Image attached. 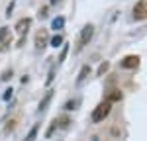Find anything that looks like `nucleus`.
Wrapping results in <instances>:
<instances>
[{"label": "nucleus", "instance_id": "f3484780", "mask_svg": "<svg viewBox=\"0 0 147 141\" xmlns=\"http://www.w3.org/2000/svg\"><path fill=\"white\" fill-rule=\"evenodd\" d=\"M65 108L67 110H77L79 108V100H69L67 104H65Z\"/></svg>", "mask_w": 147, "mask_h": 141}, {"label": "nucleus", "instance_id": "6e6552de", "mask_svg": "<svg viewBox=\"0 0 147 141\" xmlns=\"http://www.w3.org/2000/svg\"><path fill=\"white\" fill-rule=\"evenodd\" d=\"M51 98H53V90H49V92L45 94V98L41 100V104H39V112H43L47 106H49V102H51Z\"/></svg>", "mask_w": 147, "mask_h": 141}, {"label": "nucleus", "instance_id": "f03ea898", "mask_svg": "<svg viewBox=\"0 0 147 141\" xmlns=\"http://www.w3.org/2000/svg\"><path fill=\"white\" fill-rule=\"evenodd\" d=\"M92 35H94V26L92 23H86L84 28H82V32H80V37H79V49L86 45V43H90Z\"/></svg>", "mask_w": 147, "mask_h": 141}, {"label": "nucleus", "instance_id": "39448f33", "mask_svg": "<svg viewBox=\"0 0 147 141\" xmlns=\"http://www.w3.org/2000/svg\"><path fill=\"white\" fill-rule=\"evenodd\" d=\"M30 26H32V20H30V18H22L20 22L16 23V32L24 37V35H26V32L30 30Z\"/></svg>", "mask_w": 147, "mask_h": 141}, {"label": "nucleus", "instance_id": "20e7f679", "mask_svg": "<svg viewBox=\"0 0 147 141\" xmlns=\"http://www.w3.org/2000/svg\"><path fill=\"white\" fill-rule=\"evenodd\" d=\"M145 6H147L145 0H139L136 6H134V18H136V20H145V16H147Z\"/></svg>", "mask_w": 147, "mask_h": 141}, {"label": "nucleus", "instance_id": "b1692460", "mask_svg": "<svg viewBox=\"0 0 147 141\" xmlns=\"http://www.w3.org/2000/svg\"><path fill=\"white\" fill-rule=\"evenodd\" d=\"M59 2H63V0H51V4H53V6H57Z\"/></svg>", "mask_w": 147, "mask_h": 141}, {"label": "nucleus", "instance_id": "0eeeda50", "mask_svg": "<svg viewBox=\"0 0 147 141\" xmlns=\"http://www.w3.org/2000/svg\"><path fill=\"white\" fill-rule=\"evenodd\" d=\"M90 67H88V65H82V69H80V73H79V77H77V86H80V84H82V82L86 81V79H88V75H90Z\"/></svg>", "mask_w": 147, "mask_h": 141}, {"label": "nucleus", "instance_id": "423d86ee", "mask_svg": "<svg viewBox=\"0 0 147 141\" xmlns=\"http://www.w3.org/2000/svg\"><path fill=\"white\" fill-rule=\"evenodd\" d=\"M122 67H124V69H136V67H139V57H137V55L125 57L124 61H122Z\"/></svg>", "mask_w": 147, "mask_h": 141}, {"label": "nucleus", "instance_id": "412c9836", "mask_svg": "<svg viewBox=\"0 0 147 141\" xmlns=\"http://www.w3.org/2000/svg\"><path fill=\"white\" fill-rule=\"evenodd\" d=\"M47 14H49V8H47V6H43V8H41V12H39V18H45Z\"/></svg>", "mask_w": 147, "mask_h": 141}, {"label": "nucleus", "instance_id": "2eb2a0df", "mask_svg": "<svg viewBox=\"0 0 147 141\" xmlns=\"http://www.w3.org/2000/svg\"><path fill=\"white\" fill-rule=\"evenodd\" d=\"M57 128H61V129L69 128V116H61V120L57 122Z\"/></svg>", "mask_w": 147, "mask_h": 141}, {"label": "nucleus", "instance_id": "5701e85b", "mask_svg": "<svg viewBox=\"0 0 147 141\" xmlns=\"http://www.w3.org/2000/svg\"><path fill=\"white\" fill-rule=\"evenodd\" d=\"M14 126H16V122H10V124L6 126V129H4V131H6V133H10V129L14 128Z\"/></svg>", "mask_w": 147, "mask_h": 141}, {"label": "nucleus", "instance_id": "1a4fd4ad", "mask_svg": "<svg viewBox=\"0 0 147 141\" xmlns=\"http://www.w3.org/2000/svg\"><path fill=\"white\" fill-rule=\"evenodd\" d=\"M63 26H65V18L63 16H57L55 20H53V23H51L53 30H63Z\"/></svg>", "mask_w": 147, "mask_h": 141}, {"label": "nucleus", "instance_id": "9b49d317", "mask_svg": "<svg viewBox=\"0 0 147 141\" xmlns=\"http://www.w3.org/2000/svg\"><path fill=\"white\" fill-rule=\"evenodd\" d=\"M106 70H110V63H108V61H104L100 67H98L96 75H98V77H104V75H106Z\"/></svg>", "mask_w": 147, "mask_h": 141}, {"label": "nucleus", "instance_id": "4be33fe9", "mask_svg": "<svg viewBox=\"0 0 147 141\" xmlns=\"http://www.w3.org/2000/svg\"><path fill=\"white\" fill-rule=\"evenodd\" d=\"M12 79V70H6L4 75H2V81H10Z\"/></svg>", "mask_w": 147, "mask_h": 141}, {"label": "nucleus", "instance_id": "aec40b11", "mask_svg": "<svg viewBox=\"0 0 147 141\" xmlns=\"http://www.w3.org/2000/svg\"><path fill=\"white\" fill-rule=\"evenodd\" d=\"M12 92H14V90H12V88H8L6 92L2 94V98H4V100H10V98H12Z\"/></svg>", "mask_w": 147, "mask_h": 141}, {"label": "nucleus", "instance_id": "4468645a", "mask_svg": "<svg viewBox=\"0 0 147 141\" xmlns=\"http://www.w3.org/2000/svg\"><path fill=\"white\" fill-rule=\"evenodd\" d=\"M37 131H39V124H35L34 128H32V131H30V135L26 137V141H34L35 135H37Z\"/></svg>", "mask_w": 147, "mask_h": 141}, {"label": "nucleus", "instance_id": "f8f14e48", "mask_svg": "<svg viewBox=\"0 0 147 141\" xmlns=\"http://www.w3.org/2000/svg\"><path fill=\"white\" fill-rule=\"evenodd\" d=\"M10 30L8 28H0V43H4V41H10Z\"/></svg>", "mask_w": 147, "mask_h": 141}, {"label": "nucleus", "instance_id": "ddd939ff", "mask_svg": "<svg viewBox=\"0 0 147 141\" xmlns=\"http://www.w3.org/2000/svg\"><path fill=\"white\" fill-rule=\"evenodd\" d=\"M49 43H51L53 47H61V43H63V37H61V35L57 34V35H53V37L49 39Z\"/></svg>", "mask_w": 147, "mask_h": 141}, {"label": "nucleus", "instance_id": "f257e3e1", "mask_svg": "<svg viewBox=\"0 0 147 141\" xmlns=\"http://www.w3.org/2000/svg\"><path fill=\"white\" fill-rule=\"evenodd\" d=\"M110 110H112V102H102V104H98L94 108V112H92V122H94V124L102 122L104 117H108Z\"/></svg>", "mask_w": 147, "mask_h": 141}, {"label": "nucleus", "instance_id": "7ed1b4c3", "mask_svg": "<svg viewBox=\"0 0 147 141\" xmlns=\"http://www.w3.org/2000/svg\"><path fill=\"white\" fill-rule=\"evenodd\" d=\"M49 41V34H47L45 28H41L37 34H35V49H43Z\"/></svg>", "mask_w": 147, "mask_h": 141}, {"label": "nucleus", "instance_id": "6ab92c4d", "mask_svg": "<svg viewBox=\"0 0 147 141\" xmlns=\"http://www.w3.org/2000/svg\"><path fill=\"white\" fill-rule=\"evenodd\" d=\"M14 8H16V2L12 0L10 4H8V8H6V18H10V16H12V12H14Z\"/></svg>", "mask_w": 147, "mask_h": 141}, {"label": "nucleus", "instance_id": "393cba45", "mask_svg": "<svg viewBox=\"0 0 147 141\" xmlns=\"http://www.w3.org/2000/svg\"><path fill=\"white\" fill-rule=\"evenodd\" d=\"M24 141H26V139H24Z\"/></svg>", "mask_w": 147, "mask_h": 141}, {"label": "nucleus", "instance_id": "9d476101", "mask_svg": "<svg viewBox=\"0 0 147 141\" xmlns=\"http://www.w3.org/2000/svg\"><path fill=\"white\" fill-rule=\"evenodd\" d=\"M122 100V92L120 90H114L112 94H108V100L106 102H120Z\"/></svg>", "mask_w": 147, "mask_h": 141}, {"label": "nucleus", "instance_id": "dca6fc26", "mask_svg": "<svg viewBox=\"0 0 147 141\" xmlns=\"http://www.w3.org/2000/svg\"><path fill=\"white\" fill-rule=\"evenodd\" d=\"M55 129H57V120H55V122H51V126L47 128V131H45V137H51Z\"/></svg>", "mask_w": 147, "mask_h": 141}, {"label": "nucleus", "instance_id": "a211bd4d", "mask_svg": "<svg viewBox=\"0 0 147 141\" xmlns=\"http://www.w3.org/2000/svg\"><path fill=\"white\" fill-rule=\"evenodd\" d=\"M67 53H69V45L65 43V45H63V53L59 55V63H63V61H65V57H67Z\"/></svg>", "mask_w": 147, "mask_h": 141}]
</instances>
